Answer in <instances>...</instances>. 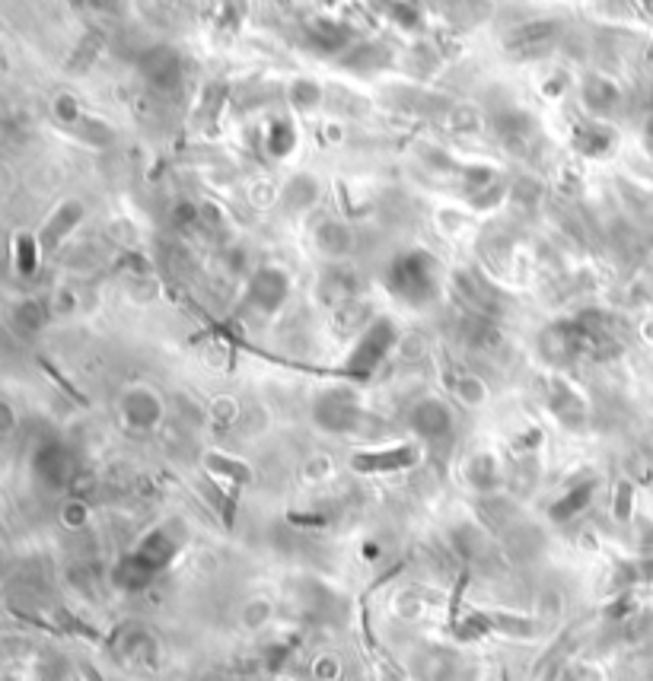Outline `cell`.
<instances>
[{
    "label": "cell",
    "instance_id": "1",
    "mask_svg": "<svg viewBox=\"0 0 653 681\" xmlns=\"http://www.w3.org/2000/svg\"><path fill=\"white\" fill-rule=\"evenodd\" d=\"M386 287L392 290V296H399L402 303L415 306V309L434 303L437 293H440L437 258L421 252V249L395 255L389 271H386Z\"/></svg>",
    "mask_w": 653,
    "mask_h": 681
},
{
    "label": "cell",
    "instance_id": "2",
    "mask_svg": "<svg viewBox=\"0 0 653 681\" xmlns=\"http://www.w3.org/2000/svg\"><path fill=\"white\" fill-rule=\"evenodd\" d=\"M395 341H399V331H395V325L389 319H376L370 322L364 331H360V338L354 344V351L348 354L345 360V376H354V379H367L373 376L376 370H380V363L389 357V351L395 347Z\"/></svg>",
    "mask_w": 653,
    "mask_h": 681
},
{
    "label": "cell",
    "instance_id": "3",
    "mask_svg": "<svg viewBox=\"0 0 653 681\" xmlns=\"http://www.w3.org/2000/svg\"><path fill=\"white\" fill-rule=\"evenodd\" d=\"M424 459V446L418 443H395L383 449H354L348 465L357 475H392V471L415 468Z\"/></svg>",
    "mask_w": 653,
    "mask_h": 681
},
{
    "label": "cell",
    "instance_id": "4",
    "mask_svg": "<svg viewBox=\"0 0 653 681\" xmlns=\"http://www.w3.org/2000/svg\"><path fill=\"white\" fill-rule=\"evenodd\" d=\"M558 39H561V23L558 20H532V23H523V26L507 32L504 51L513 58H520V61H529V58L548 55Z\"/></svg>",
    "mask_w": 653,
    "mask_h": 681
},
{
    "label": "cell",
    "instance_id": "5",
    "mask_svg": "<svg viewBox=\"0 0 653 681\" xmlns=\"http://www.w3.org/2000/svg\"><path fill=\"white\" fill-rule=\"evenodd\" d=\"M408 427L415 430L424 443L443 446L456 436V421L453 411L443 405L440 398H421L418 405H411L408 411Z\"/></svg>",
    "mask_w": 653,
    "mask_h": 681
},
{
    "label": "cell",
    "instance_id": "6",
    "mask_svg": "<svg viewBox=\"0 0 653 681\" xmlns=\"http://www.w3.org/2000/svg\"><path fill=\"white\" fill-rule=\"evenodd\" d=\"M83 217H87V207H83V201H74V198L61 201L55 211L48 214V220L42 223V230L36 233L39 242H42V252L45 255L58 252L64 246V239L83 223Z\"/></svg>",
    "mask_w": 653,
    "mask_h": 681
},
{
    "label": "cell",
    "instance_id": "7",
    "mask_svg": "<svg viewBox=\"0 0 653 681\" xmlns=\"http://www.w3.org/2000/svg\"><path fill=\"white\" fill-rule=\"evenodd\" d=\"M144 77L153 90L169 93V90H179L182 83V64L179 55L173 48H153L150 55L144 58Z\"/></svg>",
    "mask_w": 653,
    "mask_h": 681
},
{
    "label": "cell",
    "instance_id": "8",
    "mask_svg": "<svg viewBox=\"0 0 653 681\" xmlns=\"http://www.w3.org/2000/svg\"><path fill=\"white\" fill-rule=\"evenodd\" d=\"M287 296V277L274 268H262L259 274L252 277L249 284V303L262 312V316H271L274 309L284 303Z\"/></svg>",
    "mask_w": 653,
    "mask_h": 681
},
{
    "label": "cell",
    "instance_id": "9",
    "mask_svg": "<svg viewBox=\"0 0 653 681\" xmlns=\"http://www.w3.org/2000/svg\"><path fill=\"white\" fill-rule=\"evenodd\" d=\"M42 242L36 233H16L10 239V265L13 271L23 277V281H29V277L39 274V265H42Z\"/></svg>",
    "mask_w": 653,
    "mask_h": 681
},
{
    "label": "cell",
    "instance_id": "10",
    "mask_svg": "<svg viewBox=\"0 0 653 681\" xmlns=\"http://www.w3.org/2000/svg\"><path fill=\"white\" fill-rule=\"evenodd\" d=\"M48 319H51L48 300H36V296H29V300L16 303L13 312H10V322H13V328L20 331L23 338L39 335V331L48 325Z\"/></svg>",
    "mask_w": 653,
    "mask_h": 681
},
{
    "label": "cell",
    "instance_id": "11",
    "mask_svg": "<svg viewBox=\"0 0 653 681\" xmlns=\"http://www.w3.org/2000/svg\"><path fill=\"white\" fill-rule=\"evenodd\" d=\"M574 147L583 156H606L615 147V131L599 125V121H583V125L574 131Z\"/></svg>",
    "mask_w": 653,
    "mask_h": 681
},
{
    "label": "cell",
    "instance_id": "12",
    "mask_svg": "<svg viewBox=\"0 0 653 681\" xmlns=\"http://www.w3.org/2000/svg\"><path fill=\"white\" fill-rule=\"evenodd\" d=\"M386 61L389 51L383 45H357L345 58V67H351V71H373V67H383Z\"/></svg>",
    "mask_w": 653,
    "mask_h": 681
},
{
    "label": "cell",
    "instance_id": "13",
    "mask_svg": "<svg viewBox=\"0 0 653 681\" xmlns=\"http://www.w3.org/2000/svg\"><path fill=\"white\" fill-rule=\"evenodd\" d=\"M51 115H55V118L61 121V125H67V128L80 125V118H83L80 102H77L74 96H58L55 102H51Z\"/></svg>",
    "mask_w": 653,
    "mask_h": 681
}]
</instances>
